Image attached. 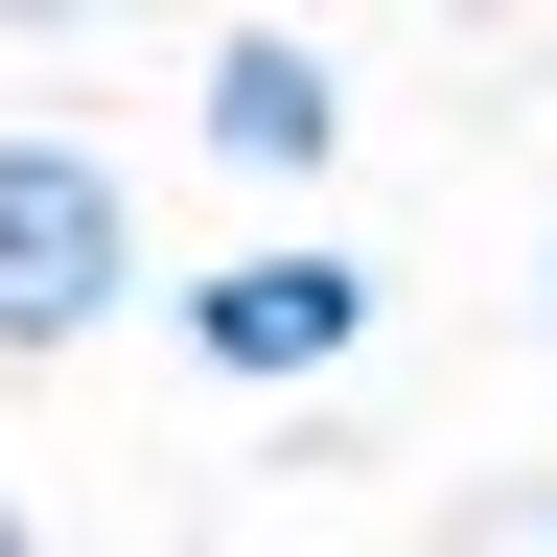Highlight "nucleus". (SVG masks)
Wrapping results in <instances>:
<instances>
[{"label":"nucleus","instance_id":"obj_3","mask_svg":"<svg viewBox=\"0 0 557 557\" xmlns=\"http://www.w3.org/2000/svg\"><path fill=\"white\" fill-rule=\"evenodd\" d=\"M186 139H209L256 209H302V186L348 163V47H325V24H209V70H186Z\"/></svg>","mask_w":557,"mask_h":557},{"label":"nucleus","instance_id":"obj_1","mask_svg":"<svg viewBox=\"0 0 557 557\" xmlns=\"http://www.w3.org/2000/svg\"><path fill=\"white\" fill-rule=\"evenodd\" d=\"M139 302H163L139 163H116L94 116H0V372H94Z\"/></svg>","mask_w":557,"mask_h":557},{"label":"nucleus","instance_id":"obj_2","mask_svg":"<svg viewBox=\"0 0 557 557\" xmlns=\"http://www.w3.org/2000/svg\"><path fill=\"white\" fill-rule=\"evenodd\" d=\"M372 302H395V278L348 256L325 209H256L209 278H163V348L209 395H325V372H372Z\"/></svg>","mask_w":557,"mask_h":557},{"label":"nucleus","instance_id":"obj_8","mask_svg":"<svg viewBox=\"0 0 557 557\" xmlns=\"http://www.w3.org/2000/svg\"><path fill=\"white\" fill-rule=\"evenodd\" d=\"M534 557H557V534H534Z\"/></svg>","mask_w":557,"mask_h":557},{"label":"nucleus","instance_id":"obj_6","mask_svg":"<svg viewBox=\"0 0 557 557\" xmlns=\"http://www.w3.org/2000/svg\"><path fill=\"white\" fill-rule=\"evenodd\" d=\"M534 325H557V233H534Z\"/></svg>","mask_w":557,"mask_h":557},{"label":"nucleus","instance_id":"obj_5","mask_svg":"<svg viewBox=\"0 0 557 557\" xmlns=\"http://www.w3.org/2000/svg\"><path fill=\"white\" fill-rule=\"evenodd\" d=\"M0 47H94V0H0Z\"/></svg>","mask_w":557,"mask_h":557},{"label":"nucleus","instance_id":"obj_4","mask_svg":"<svg viewBox=\"0 0 557 557\" xmlns=\"http://www.w3.org/2000/svg\"><path fill=\"white\" fill-rule=\"evenodd\" d=\"M557 534V465H511V487H465V511H442V557H534Z\"/></svg>","mask_w":557,"mask_h":557},{"label":"nucleus","instance_id":"obj_7","mask_svg":"<svg viewBox=\"0 0 557 557\" xmlns=\"http://www.w3.org/2000/svg\"><path fill=\"white\" fill-rule=\"evenodd\" d=\"M0 557H47V534H24V511H0Z\"/></svg>","mask_w":557,"mask_h":557}]
</instances>
